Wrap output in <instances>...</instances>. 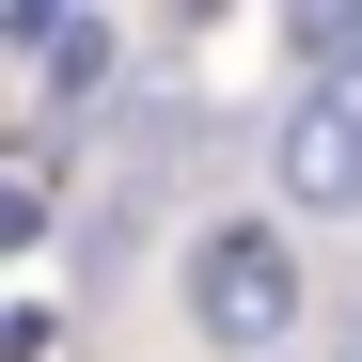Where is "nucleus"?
Masks as SVG:
<instances>
[{
  "instance_id": "1",
  "label": "nucleus",
  "mask_w": 362,
  "mask_h": 362,
  "mask_svg": "<svg viewBox=\"0 0 362 362\" xmlns=\"http://www.w3.org/2000/svg\"><path fill=\"white\" fill-rule=\"evenodd\" d=\"M189 331L221 346V362H284V331H299V236L284 221H205L189 236Z\"/></svg>"
},
{
  "instance_id": "2",
  "label": "nucleus",
  "mask_w": 362,
  "mask_h": 362,
  "mask_svg": "<svg viewBox=\"0 0 362 362\" xmlns=\"http://www.w3.org/2000/svg\"><path fill=\"white\" fill-rule=\"evenodd\" d=\"M268 189H284L299 221H362V64L299 79V95L268 110Z\"/></svg>"
},
{
  "instance_id": "3",
  "label": "nucleus",
  "mask_w": 362,
  "mask_h": 362,
  "mask_svg": "<svg viewBox=\"0 0 362 362\" xmlns=\"http://www.w3.org/2000/svg\"><path fill=\"white\" fill-rule=\"evenodd\" d=\"M0 47H16V64H32L47 95H64V110H79L110 64H127V47H110V16H47V0H16V16H0Z\"/></svg>"
},
{
  "instance_id": "4",
  "label": "nucleus",
  "mask_w": 362,
  "mask_h": 362,
  "mask_svg": "<svg viewBox=\"0 0 362 362\" xmlns=\"http://www.w3.org/2000/svg\"><path fill=\"white\" fill-rule=\"evenodd\" d=\"M346 362H362V346H346Z\"/></svg>"
}]
</instances>
